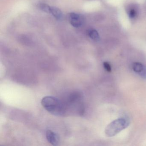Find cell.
Listing matches in <instances>:
<instances>
[{"mask_svg":"<svg viewBox=\"0 0 146 146\" xmlns=\"http://www.w3.org/2000/svg\"><path fill=\"white\" fill-rule=\"evenodd\" d=\"M50 7L51 6L44 3H40L39 5V8L41 11L48 13H50Z\"/></svg>","mask_w":146,"mask_h":146,"instance_id":"9","label":"cell"},{"mask_svg":"<svg viewBox=\"0 0 146 146\" xmlns=\"http://www.w3.org/2000/svg\"><path fill=\"white\" fill-rule=\"evenodd\" d=\"M129 124V120L126 118L117 119L107 126L105 129V134L109 137L114 136L128 127Z\"/></svg>","mask_w":146,"mask_h":146,"instance_id":"3","label":"cell"},{"mask_svg":"<svg viewBox=\"0 0 146 146\" xmlns=\"http://www.w3.org/2000/svg\"><path fill=\"white\" fill-rule=\"evenodd\" d=\"M70 23L75 28H79L83 24L84 19L81 14L75 13H71L69 15Z\"/></svg>","mask_w":146,"mask_h":146,"instance_id":"4","label":"cell"},{"mask_svg":"<svg viewBox=\"0 0 146 146\" xmlns=\"http://www.w3.org/2000/svg\"><path fill=\"white\" fill-rule=\"evenodd\" d=\"M46 137L48 142L52 145L57 146L59 143V137L58 135L50 130H48L46 132Z\"/></svg>","mask_w":146,"mask_h":146,"instance_id":"5","label":"cell"},{"mask_svg":"<svg viewBox=\"0 0 146 146\" xmlns=\"http://www.w3.org/2000/svg\"><path fill=\"white\" fill-rule=\"evenodd\" d=\"M66 108V114L69 112L82 115L84 111L83 96L81 93L74 92L71 93L65 100L63 101Z\"/></svg>","mask_w":146,"mask_h":146,"instance_id":"2","label":"cell"},{"mask_svg":"<svg viewBox=\"0 0 146 146\" xmlns=\"http://www.w3.org/2000/svg\"><path fill=\"white\" fill-rule=\"evenodd\" d=\"M88 35L91 39L97 41L100 40V36L98 32L95 30H90L88 31Z\"/></svg>","mask_w":146,"mask_h":146,"instance_id":"8","label":"cell"},{"mask_svg":"<svg viewBox=\"0 0 146 146\" xmlns=\"http://www.w3.org/2000/svg\"><path fill=\"white\" fill-rule=\"evenodd\" d=\"M129 15V17L131 18H134L136 15V12L134 9H132L130 11Z\"/></svg>","mask_w":146,"mask_h":146,"instance_id":"11","label":"cell"},{"mask_svg":"<svg viewBox=\"0 0 146 146\" xmlns=\"http://www.w3.org/2000/svg\"><path fill=\"white\" fill-rule=\"evenodd\" d=\"M49 13L52 14L55 19L58 20H61L63 19V13L57 7H51Z\"/></svg>","mask_w":146,"mask_h":146,"instance_id":"7","label":"cell"},{"mask_svg":"<svg viewBox=\"0 0 146 146\" xmlns=\"http://www.w3.org/2000/svg\"><path fill=\"white\" fill-rule=\"evenodd\" d=\"M41 104L44 108L51 114L55 116L66 115L65 105L63 101L52 96H46L42 98Z\"/></svg>","mask_w":146,"mask_h":146,"instance_id":"1","label":"cell"},{"mask_svg":"<svg viewBox=\"0 0 146 146\" xmlns=\"http://www.w3.org/2000/svg\"><path fill=\"white\" fill-rule=\"evenodd\" d=\"M103 66L106 70L108 72H111V68L110 64L107 62H105L103 63Z\"/></svg>","mask_w":146,"mask_h":146,"instance_id":"10","label":"cell"},{"mask_svg":"<svg viewBox=\"0 0 146 146\" xmlns=\"http://www.w3.org/2000/svg\"><path fill=\"white\" fill-rule=\"evenodd\" d=\"M133 71L136 73H138L142 77L146 78V69L145 66L141 63L135 62L132 66Z\"/></svg>","mask_w":146,"mask_h":146,"instance_id":"6","label":"cell"}]
</instances>
